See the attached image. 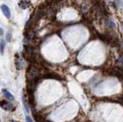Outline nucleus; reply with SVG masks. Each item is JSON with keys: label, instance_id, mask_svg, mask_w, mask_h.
Wrapping results in <instances>:
<instances>
[{"label": "nucleus", "instance_id": "nucleus-8", "mask_svg": "<svg viewBox=\"0 0 123 122\" xmlns=\"http://www.w3.org/2000/svg\"><path fill=\"white\" fill-rule=\"evenodd\" d=\"M22 104H23V106L25 107V110L27 113H29V107L28 106V104L26 103V100L25 98V97H22Z\"/></svg>", "mask_w": 123, "mask_h": 122}, {"label": "nucleus", "instance_id": "nucleus-11", "mask_svg": "<svg viewBox=\"0 0 123 122\" xmlns=\"http://www.w3.org/2000/svg\"><path fill=\"white\" fill-rule=\"evenodd\" d=\"M4 49H5V42L4 41H1V42H0V51H1L2 54L4 52Z\"/></svg>", "mask_w": 123, "mask_h": 122}, {"label": "nucleus", "instance_id": "nucleus-6", "mask_svg": "<svg viewBox=\"0 0 123 122\" xmlns=\"http://www.w3.org/2000/svg\"><path fill=\"white\" fill-rule=\"evenodd\" d=\"M44 78H49V79H57V80H61V77L59 75H57L53 73H49L44 75Z\"/></svg>", "mask_w": 123, "mask_h": 122}, {"label": "nucleus", "instance_id": "nucleus-4", "mask_svg": "<svg viewBox=\"0 0 123 122\" xmlns=\"http://www.w3.org/2000/svg\"><path fill=\"white\" fill-rule=\"evenodd\" d=\"M29 105L32 107H35V106L36 105V100H35V97H34V93L32 92H29Z\"/></svg>", "mask_w": 123, "mask_h": 122}, {"label": "nucleus", "instance_id": "nucleus-2", "mask_svg": "<svg viewBox=\"0 0 123 122\" xmlns=\"http://www.w3.org/2000/svg\"><path fill=\"white\" fill-rule=\"evenodd\" d=\"M0 107L5 111H10L12 108V104L6 101H1L0 102Z\"/></svg>", "mask_w": 123, "mask_h": 122}, {"label": "nucleus", "instance_id": "nucleus-14", "mask_svg": "<svg viewBox=\"0 0 123 122\" xmlns=\"http://www.w3.org/2000/svg\"><path fill=\"white\" fill-rule=\"evenodd\" d=\"M3 35V30L2 29H0V36H2Z\"/></svg>", "mask_w": 123, "mask_h": 122}, {"label": "nucleus", "instance_id": "nucleus-7", "mask_svg": "<svg viewBox=\"0 0 123 122\" xmlns=\"http://www.w3.org/2000/svg\"><path fill=\"white\" fill-rule=\"evenodd\" d=\"M2 92L5 95L6 98L9 99V101H13V100H14V96H13L9 92H8V91L6 90V89H2Z\"/></svg>", "mask_w": 123, "mask_h": 122}, {"label": "nucleus", "instance_id": "nucleus-9", "mask_svg": "<svg viewBox=\"0 0 123 122\" xmlns=\"http://www.w3.org/2000/svg\"><path fill=\"white\" fill-rule=\"evenodd\" d=\"M118 67L120 69H123V56L121 57L118 61Z\"/></svg>", "mask_w": 123, "mask_h": 122}, {"label": "nucleus", "instance_id": "nucleus-1", "mask_svg": "<svg viewBox=\"0 0 123 122\" xmlns=\"http://www.w3.org/2000/svg\"><path fill=\"white\" fill-rule=\"evenodd\" d=\"M27 75H28V80H34V81H39L40 78V73L38 70V68L35 66L31 65L29 67L28 71H27Z\"/></svg>", "mask_w": 123, "mask_h": 122}, {"label": "nucleus", "instance_id": "nucleus-12", "mask_svg": "<svg viewBox=\"0 0 123 122\" xmlns=\"http://www.w3.org/2000/svg\"><path fill=\"white\" fill-rule=\"evenodd\" d=\"M26 122H33V121L32 120V118H31L29 116H26Z\"/></svg>", "mask_w": 123, "mask_h": 122}, {"label": "nucleus", "instance_id": "nucleus-3", "mask_svg": "<svg viewBox=\"0 0 123 122\" xmlns=\"http://www.w3.org/2000/svg\"><path fill=\"white\" fill-rule=\"evenodd\" d=\"M1 9H2L3 14H4V15L6 17V18L9 19L10 16H11V13H10V10H9V7L5 5H2L1 6Z\"/></svg>", "mask_w": 123, "mask_h": 122}, {"label": "nucleus", "instance_id": "nucleus-13", "mask_svg": "<svg viewBox=\"0 0 123 122\" xmlns=\"http://www.w3.org/2000/svg\"><path fill=\"white\" fill-rule=\"evenodd\" d=\"M11 39V36H10V35H9V33H8L7 34V40L9 41L10 40H11V39Z\"/></svg>", "mask_w": 123, "mask_h": 122}, {"label": "nucleus", "instance_id": "nucleus-10", "mask_svg": "<svg viewBox=\"0 0 123 122\" xmlns=\"http://www.w3.org/2000/svg\"><path fill=\"white\" fill-rule=\"evenodd\" d=\"M23 62L21 61V60H19L17 61V62H16V68H18V69H21V68H23Z\"/></svg>", "mask_w": 123, "mask_h": 122}, {"label": "nucleus", "instance_id": "nucleus-5", "mask_svg": "<svg viewBox=\"0 0 123 122\" xmlns=\"http://www.w3.org/2000/svg\"><path fill=\"white\" fill-rule=\"evenodd\" d=\"M19 5L20 8L22 9H27L30 5V1H29V0H22V1L19 2Z\"/></svg>", "mask_w": 123, "mask_h": 122}, {"label": "nucleus", "instance_id": "nucleus-15", "mask_svg": "<svg viewBox=\"0 0 123 122\" xmlns=\"http://www.w3.org/2000/svg\"><path fill=\"white\" fill-rule=\"evenodd\" d=\"M11 122H16V121H12Z\"/></svg>", "mask_w": 123, "mask_h": 122}]
</instances>
